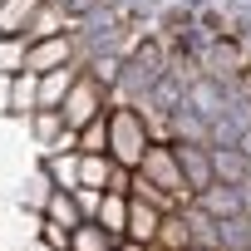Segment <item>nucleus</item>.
Segmentation results:
<instances>
[{"mask_svg":"<svg viewBox=\"0 0 251 251\" xmlns=\"http://www.w3.org/2000/svg\"><path fill=\"white\" fill-rule=\"evenodd\" d=\"M153 143H158V138H153L148 113H143L138 103H108V153H113V163L138 168Z\"/></svg>","mask_w":251,"mask_h":251,"instance_id":"obj_1","label":"nucleus"},{"mask_svg":"<svg viewBox=\"0 0 251 251\" xmlns=\"http://www.w3.org/2000/svg\"><path fill=\"white\" fill-rule=\"evenodd\" d=\"M133 173H143L148 182H158L163 192H173V197H177V212H182V207L197 197V192L187 187V177H182V163H177V148H173V143H153Z\"/></svg>","mask_w":251,"mask_h":251,"instance_id":"obj_2","label":"nucleus"},{"mask_svg":"<svg viewBox=\"0 0 251 251\" xmlns=\"http://www.w3.org/2000/svg\"><path fill=\"white\" fill-rule=\"evenodd\" d=\"M108 103H113V94H108V84L103 79H94V69H84L79 79H74V89H69V99H64V123L69 128H84V123H94L99 113H108Z\"/></svg>","mask_w":251,"mask_h":251,"instance_id":"obj_3","label":"nucleus"},{"mask_svg":"<svg viewBox=\"0 0 251 251\" xmlns=\"http://www.w3.org/2000/svg\"><path fill=\"white\" fill-rule=\"evenodd\" d=\"M173 148H177V163H182V177H187L192 192L217 182L212 177V143H173Z\"/></svg>","mask_w":251,"mask_h":251,"instance_id":"obj_4","label":"nucleus"},{"mask_svg":"<svg viewBox=\"0 0 251 251\" xmlns=\"http://www.w3.org/2000/svg\"><path fill=\"white\" fill-rule=\"evenodd\" d=\"M158 226H163V207H153L143 197H128V231H123V241L153 246L158 241Z\"/></svg>","mask_w":251,"mask_h":251,"instance_id":"obj_5","label":"nucleus"},{"mask_svg":"<svg viewBox=\"0 0 251 251\" xmlns=\"http://www.w3.org/2000/svg\"><path fill=\"white\" fill-rule=\"evenodd\" d=\"M59 64H74V40H69V35H50V40H35V45H30L25 69L45 74V69H59Z\"/></svg>","mask_w":251,"mask_h":251,"instance_id":"obj_6","label":"nucleus"},{"mask_svg":"<svg viewBox=\"0 0 251 251\" xmlns=\"http://www.w3.org/2000/svg\"><path fill=\"white\" fill-rule=\"evenodd\" d=\"M212 177H217V182H226V187H241V182L251 177L246 153H241L236 143H212Z\"/></svg>","mask_w":251,"mask_h":251,"instance_id":"obj_7","label":"nucleus"},{"mask_svg":"<svg viewBox=\"0 0 251 251\" xmlns=\"http://www.w3.org/2000/svg\"><path fill=\"white\" fill-rule=\"evenodd\" d=\"M79 74H84L79 59L74 64H59V69H45L40 74V108H64V99H69V89H74Z\"/></svg>","mask_w":251,"mask_h":251,"instance_id":"obj_8","label":"nucleus"},{"mask_svg":"<svg viewBox=\"0 0 251 251\" xmlns=\"http://www.w3.org/2000/svg\"><path fill=\"white\" fill-rule=\"evenodd\" d=\"M10 89H5V108L15 113V118H30L35 108H40V74L35 69H20L15 79H5Z\"/></svg>","mask_w":251,"mask_h":251,"instance_id":"obj_9","label":"nucleus"},{"mask_svg":"<svg viewBox=\"0 0 251 251\" xmlns=\"http://www.w3.org/2000/svg\"><path fill=\"white\" fill-rule=\"evenodd\" d=\"M64 25H69V10L59 5V0H40V10H35V20L25 25V40L35 45V40H50V35H64Z\"/></svg>","mask_w":251,"mask_h":251,"instance_id":"obj_10","label":"nucleus"},{"mask_svg":"<svg viewBox=\"0 0 251 251\" xmlns=\"http://www.w3.org/2000/svg\"><path fill=\"white\" fill-rule=\"evenodd\" d=\"M197 207H207V212L222 222V217H236V212H241V192L226 187V182H212V187L197 192Z\"/></svg>","mask_w":251,"mask_h":251,"instance_id":"obj_11","label":"nucleus"},{"mask_svg":"<svg viewBox=\"0 0 251 251\" xmlns=\"http://www.w3.org/2000/svg\"><path fill=\"white\" fill-rule=\"evenodd\" d=\"M113 153H79V187H108V177H113Z\"/></svg>","mask_w":251,"mask_h":251,"instance_id":"obj_12","label":"nucleus"},{"mask_svg":"<svg viewBox=\"0 0 251 251\" xmlns=\"http://www.w3.org/2000/svg\"><path fill=\"white\" fill-rule=\"evenodd\" d=\"M69 251H118V236L99 222H79L74 236H69Z\"/></svg>","mask_w":251,"mask_h":251,"instance_id":"obj_13","label":"nucleus"},{"mask_svg":"<svg viewBox=\"0 0 251 251\" xmlns=\"http://www.w3.org/2000/svg\"><path fill=\"white\" fill-rule=\"evenodd\" d=\"M99 226H108L118 241H123V231H128V192H103V202H99V217H94Z\"/></svg>","mask_w":251,"mask_h":251,"instance_id":"obj_14","label":"nucleus"},{"mask_svg":"<svg viewBox=\"0 0 251 251\" xmlns=\"http://www.w3.org/2000/svg\"><path fill=\"white\" fill-rule=\"evenodd\" d=\"M45 173H50V182L54 187H64V192H74L79 187V153H45V163H40Z\"/></svg>","mask_w":251,"mask_h":251,"instance_id":"obj_15","label":"nucleus"},{"mask_svg":"<svg viewBox=\"0 0 251 251\" xmlns=\"http://www.w3.org/2000/svg\"><path fill=\"white\" fill-rule=\"evenodd\" d=\"M35 10H40V0H0V35H25Z\"/></svg>","mask_w":251,"mask_h":251,"instance_id":"obj_16","label":"nucleus"},{"mask_svg":"<svg viewBox=\"0 0 251 251\" xmlns=\"http://www.w3.org/2000/svg\"><path fill=\"white\" fill-rule=\"evenodd\" d=\"M50 197H54V182H50V173H45V168H35V173L25 177V187H20V202H25L35 217H45Z\"/></svg>","mask_w":251,"mask_h":251,"instance_id":"obj_17","label":"nucleus"},{"mask_svg":"<svg viewBox=\"0 0 251 251\" xmlns=\"http://www.w3.org/2000/svg\"><path fill=\"white\" fill-rule=\"evenodd\" d=\"M158 246H163V251H187V246H192V226H187V217H182V212H163Z\"/></svg>","mask_w":251,"mask_h":251,"instance_id":"obj_18","label":"nucleus"},{"mask_svg":"<svg viewBox=\"0 0 251 251\" xmlns=\"http://www.w3.org/2000/svg\"><path fill=\"white\" fill-rule=\"evenodd\" d=\"M30 59V40L25 35H0V79H15Z\"/></svg>","mask_w":251,"mask_h":251,"instance_id":"obj_19","label":"nucleus"},{"mask_svg":"<svg viewBox=\"0 0 251 251\" xmlns=\"http://www.w3.org/2000/svg\"><path fill=\"white\" fill-rule=\"evenodd\" d=\"M30 133H35V143L50 153L54 138L64 133V113H59V108H35V113H30Z\"/></svg>","mask_w":251,"mask_h":251,"instance_id":"obj_20","label":"nucleus"},{"mask_svg":"<svg viewBox=\"0 0 251 251\" xmlns=\"http://www.w3.org/2000/svg\"><path fill=\"white\" fill-rule=\"evenodd\" d=\"M217 231H222V251H251V217H246V212L222 217Z\"/></svg>","mask_w":251,"mask_h":251,"instance_id":"obj_21","label":"nucleus"},{"mask_svg":"<svg viewBox=\"0 0 251 251\" xmlns=\"http://www.w3.org/2000/svg\"><path fill=\"white\" fill-rule=\"evenodd\" d=\"M45 217L54 222V226H79L84 222V212H79V202H74V192H64V187H54V197H50V207H45Z\"/></svg>","mask_w":251,"mask_h":251,"instance_id":"obj_22","label":"nucleus"},{"mask_svg":"<svg viewBox=\"0 0 251 251\" xmlns=\"http://www.w3.org/2000/svg\"><path fill=\"white\" fill-rule=\"evenodd\" d=\"M79 153H108V113H99L94 123L79 128Z\"/></svg>","mask_w":251,"mask_h":251,"instance_id":"obj_23","label":"nucleus"},{"mask_svg":"<svg viewBox=\"0 0 251 251\" xmlns=\"http://www.w3.org/2000/svg\"><path fill=\"white\" fill-rule=\"evenodd\" d=\"M69 236H74L69 226H54L50 217H40V241H45L50 251H69Z\"/></svg>","mask_w":251,"mask_h":251,"instance_id":"obj_24","label":"nucleus"},{"mask_svg":"<svg viewBox=\"0 0 251 251\" xmlns=\"http://www.w3.org/2000/svg\"><path fill=\"white\" fill-rule=\"evenodd\" d=\"M74 202H79L84 222H94V217H99V202H103V192H99V187H74Z\"/></svg>","mask_w":251,"mask_h":251,"instance_id":"obj_25","label":"nucleus"},{"mask_svg":"<svg viewBox=\"0 0 251 251\" xmlns=\"http://www.w3.org/2000/svg\"><path fill=\"white\" fill-rule=\"evenodd\" d=\"M59 5L69 10V20H79V15H89V10L99 5V0H59Z\"/></svg>","mask_w":251,"mask_h":251,"instance_id":"obj_26","label":"nucleus"},{"mask_svg":"<svg viewBox=\"0 0 251 251\" xmlns=\"http://www.w3.org/2000/svg\"><path fill=\"white\" fill-rule=\"evenodd\" d=\"M236 192H241V212H246V217H251V177H246V182H241V187H236Z\"/></svg>","mask_w":251,"mask_h":251,"instance_id":"obj_27","label":"nucleus"},{"mask_svg":"<svg viewBox=\"0 0 251 251\" xmlns=\"http://www.w3.org/2000/svg\"><path fill=\"white\" fill-rule=\"evenodd\" d=\"M118 251H148V246H138V241H118Z\"/></svg>","mask_w":251,"mask_h":251,"instance_id":"obj_28","label":"nucleus"},{"mask_svg":"<svg viewBox=\"0 0 251 251\" xmlns=\"http://www.w3.org/2000/svg\"><path fill=\"white\" fill-rule=\"evenodd\" d=\"M187 251H217V246H197V241H192V246H187Z\"/></svg>","mask_w":251,"mask_h":251,"instance_id":"obj_29","label":"nucleus"}]
</instances>
